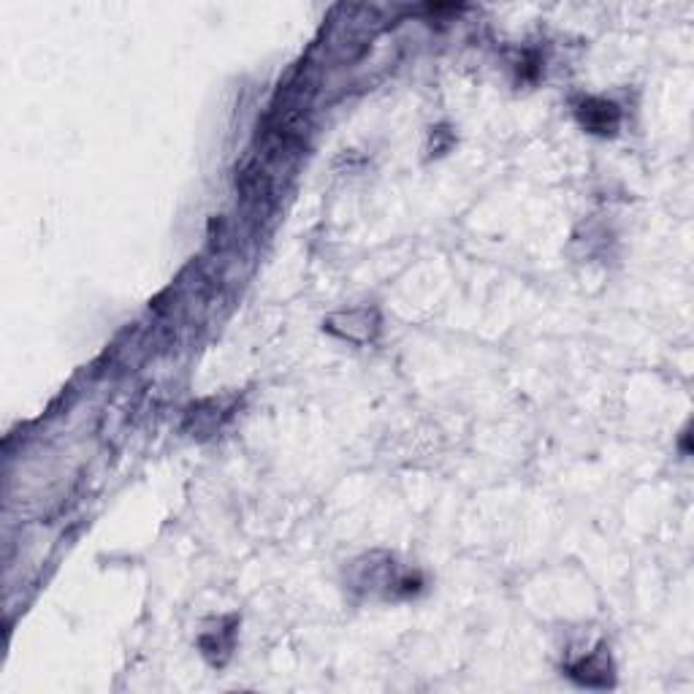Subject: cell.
<instances>
[{
  "instance_id": "cell-1",
  "label": "cell",
  "mask_w": 694,
  "mask_h": 694,
  "mask_svg": "<svg viewBox=\"0 0 694 694\" xmlns=\"http://www.w3.org/2000/svg\"><path fill=\"white\" fill-rule=\"evenodd\" d=\"M578 120L589 133H600V136H608L619 128L621 112L619 106L610 104V101H602V98H586L581 106H578Z\"/></svg>"
}]
</instances>
